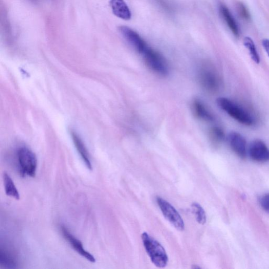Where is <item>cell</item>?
<instances>
[{"instance_id": "277c9868", "label": "cell", "mask_w": 269, "mask_h": 269, "mask_svg": "<svg viewBox=\"0 0 269 269\" xmlns=\"http://www.w3.org/2000/svg\"><path fill=\"white\" fill-rule=\"evenodd\" d=\"M140 55L142 56L149 68L158 76L166 77L169 73V67L165 58L149 45Z\"/></svg>"}, {"instance_id": "5bb4252c", "label": "cell", "mask_w": 269, "mask_h": 269, "mask_svg": "<svg viewBox=\"0 0 269 269\" xmlns=\"http://www.w3.org/2000/svg\"><path fill=\"white\" fill-rule=\"evenodd\" d=\"M220 12L222 17L224 18L226 23L233 34V35L237 38L240 36V30L238 25L232 16L230 11L227 6L221 4L219 8Z\"/></svg>"}, {"instance_id": "6da1fadb", "label": "cell", "mask_w": 269, "mask_h": 269, "mask_svg": "<svg viewBox=\"0 0 269 269\" xmlns=\"http://www.w3.org/2000/svg\"><path fill=\"white\" fill-rule=\"evenodd\" d=\"M217 103L222 110L239 123L247 126L255 124V119L251 113L234 101L226 97H219Z\"/></svg>"}, {"instance_id": "7a4b0ae2", "label": "cell", "mask_w": 269, "mask_h": 269, "mask_svg": "<svg viewBox=\"0 0 269 269\" xmlns=\"http://www.w3.org/2000/svg\"><path fill=\"white\" fill-rule=\"evenodd\" d=\"M198 79L200 86L208 93L218 92L221 86V79L215 66L209 62H204L200 66Z\"/></svg>"}, {"instance_id": "ffe728a7", "label": "cell", "mask_w": 269, "mask_h": 269, "mask_svg": "<svg viewBox=\"0 0 269 269\" xmlns=\"http://www.w3.org/2000/svg\"><path fill=\"white\" fill-rule=\"evenodd\" d=\"M237 8L238 14L241 18L246 20V21H250L251 19L250 13L243 3L238 2L237 4Z\"/></svg>"}, {"instance_id": "44dd1931", "label": "cell", "mask_w": 269, "mask_h": 269, "mask_svg": "<svg viewBox=\"0 0 269 269\" xmlns=\"http://www.w3.org/2000/svg\"><path fill=\"white\" fill-rule=\"evenodd\" d=\"M260 204L264 211L269 214V194H265L260 198Z\"/></svg>"}, {"instance_id": "ba28073f", "label": "cell", "mask_w": 269, "mask_h": 269, "mask_svg": "<svg viewBox=\"0 0 269 269\" xmlns=\"http://www.w3.org/2000/svg\"><path fill=\"white\" fill-rule=\"evenodd\" d=\"M249 154L250 158L257 162L266 163L269 161V148L260 139L253 141L249 149Z\"/></svg>"}, {"instance_id": "2e32d148", "label": "cell", "mask_w": 269, "mask_h": 269, "mask_svg": "<svg viewBox=\"0 0 269 269\" xmlns=\"http://www.w3.org/2000/svg\"><path fill=\"white\" fill-rule=\"evenodd\" d=\"M3 180L6 195L17 200H19V192L14 182L7 173H4Z\"/></svg>"}, {"instance_id": "e0dca14e", "label": "cell", "mask_w": 269, "mask_h": 269, "mask_svg": "<svg viewBox=\"0 0 269 269\" xmlns=\"http://www.w3.org/2000/svg\"><path fill=\"white\" fill-rule=\"evenodd\" d=\"M209 136L211 142L213 144L218 145L224 140L225 134L224 130L218 126H213L210 130Z\"/></svg>"}, {"instance_id": "9a60e30c", "label": "cell", "mask_w": 269, "mask_h": 269, "mask_svg": "<svg viewBox=\"0 0 269 269\" xmlns=\"http://www.w3.org/2000/svg\"><path fill=\"white\" fill-rule=\"evenodd\" d=\"M0 264L5 268H16L17 259L14 253L8 250L1 248L0 251Z\"/></svg>"}, {"instance_id": "52a82bcc", "label": "cell", "mask_w": 269, "mask_h": 269, "mask_svg": "<svg viewBox=\"0 0 269 269\" xmlns=\"http://www.w3.org/2000/svg\"><path fill=\"white\" fill-rule=\"evenodd\" d=\"M119 31L126 41L129 42L133 48L138 53H142L148 45L145 40L140 37L139 34L130 27L120 26Z\"/></svg>"}, {"instance_id": "8fae6325", "label": "cell", "mask_w": 269, "mask_h": 269, "mask_svg": "<svg viewBox=\"0 0 269 269\" xmlns=\"http://www.w3.org/2000/svg\"><path fill=\"white\" fill-rule=\"evenodd\" d=\"M110 3L114 15L126 21L131 19V11L124 0H110Z\"/></svg>"}, {"instance_id": "5b68a950", "label": "cell", "mask_w": 269, "mask_h": 269, "mask_svg": "<svg viewBox=\"0 0 269 269\" xmlns=\"http://www.w3.org/2000/svg\"><path fill=\"white\" fill-rule=\"evenodd\" d=\"M18 158L22 174L35 177L38 165L35 154L28 148L22 147L19 148L18 151Z\"/></svg>"}, {"instance_id": "d6986e66", "label": "cell", "mask_w": 269, "mask_h": 269, "mask_svg": "<svg viewBox=\"0 0 269 269\" xmlns=\"http://www.w3.org/2000/svg\"><path fill=\"white\" fill-rule=\"evenodd\" d=\"M192 207L198 223L201 225L205 224L207 221V217L203 208L196 203H193Z\"/></svg>"}, {"instance_id": "30bf717a", "label": "cell", "mask_w": 269, "mask_h": 269, "mask_svg": "<svg viewBox=\"0 0 269 269\" xmlns=\"http://www.w3.org/2000/svg\"><path fill=\"white\" fill-rule=\"evenodd\" d=\"M60 230H61V232L64 238L69 242V243L73 248L74 250L78 254L91 262H95L96 261L93 255L85 250L81 241L74 236L68 230V229L62 226L60 227Z\"/></svg>"}, {"instance_id": "9c48e42d", "label": "cell", "mask_w": 269, "mask_h": 269, "mask_svg": "<svg viewBox=\"0 0 269 269\" xmlns=\"http://www.w3.org/2000/svg\"><path fill=\"white\" fill-rule=\"evenodd\" d=\"M228 140L232 151L241 159H245L247 155L245 138L238 132H232L229 134Z\"/></svg>"}, {"instance_id": "4fadbf2b", "label": "cell", "mask_w": 269, "mask_h": 269, "mask_svg": "<svg viewBox=\"0 0 269 269\" xmlns=\"http://www.w3.org/2000/svg\"><path fill=\"white\" fill-rule=\"evenodd\" d=\"M72 137L77 151L80 156L83 159L86 167L90 170H92V166L91 163L89 154L87 151L83 140L78 136V134L75 132H71Z\"/></svg>"}, {"instance_id": "ac0fdd59", "label": "cell", "mask_w": 269, "mask_h": 269, "mask_svg": "<svg viewBox=\"0 0 269 269\" xmlns=\"http://www.w3.org/2000/svg\"><path fill=\"white\" fill-rule=\"evenodd\" d=\"M244 44L250 51V55L253 61L255 63L259 64L260 58L256 46H255L252 39L250 37H245L244 39Z\"/></svg>"}, {"instance_id": "8992f818", "label": "cell", "mask_w": 269, "mask_h": 269, "mask_svg": "<svg viewBox=\"0 0 269 269\" xmlns=\"http://www.w3.org/2000/svg\"><path fill=\"white\" fill-rule=\"evenodd\" d=\"M156 199L157 204L165 218L178 231H184V220L175 208L162 198L157 197Z\"/></svg>"}, {"instance_id": "3957f363", "label": "cell", "mask_w": 269, "mask_h": 269, "mask_svg": "<svg viewBox=\"0 0 269 269\" xmlns=\"http://www.w3.org/2000/svg\"><path fill=\"white\" fill-rule=\"evenodd\" d=\"M142 238L145 250L153 264L160 268L165 267L168 264V257L164 248L146 232L142 234Z\"/></svg>"}, {"instance_id": "7c38bea8", "label": "cell", "mask_w": 269, "mask_h": 269, "mask_svg": "<svg viewBox=\"0 0 269 269\" xmlns=\"http://www.w3.org/2000/svg\"><path fill=\"white\" fill-rule=\"evenodd\" d=\"M192 108L194 115L197 118L206 122L213 120L212 114L200 100L194 99L192 103Z\"/></svg>"}, {"instance_id": "7402d4cb", "label": "cell", "mask_w": 269, "mask_h": 269, "mask_svg": "<svg viewBox=\"0 0 269 269\" xmlns=\"http://www.w3.org/2000/svg\"><path fill=\"white\" fill-rule=\"evenodd\" d=\"M262 43L269 58V39H264Z\"/></svg>"}]
</instances>
